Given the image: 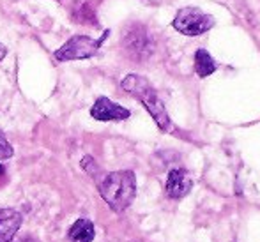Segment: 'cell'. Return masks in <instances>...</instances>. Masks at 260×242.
I'll return each instance as SVG.
<instances>
[{
  "label": "cell",
  "instance_id": "4fadbf2b",
  "mask_svg": "<svg viewBox=\"0 0 260 242\" xmlns=\"http://www.w3.org/2000/svg\"><path fill=\"white\" fill-rule=\"evenodd\" d=\"M13 154H14L13 147L0 134V159H9V157H13Z\"/></svg>",
  "mask_w": 260,
  "mask_h": 242
},
{
  "label": "cell",
  "instance_id": "8fae6325",
  "mask_svg": "<svg viewBox=\"0 0 260 242\" xmlns=\"http://www.w3.org/2000/svg\"><path fill=\"white\" fill-rule=\"evenodd\" d=\"M75 20L80 21V23H92V27H98V20L94 16V11L87 4H83L78 11H75Z\"/></svg>",
  "mask_w": 260,
  "mask_h": 242
},
{
  "label": "cell",
  "instance_id": "7c38bea8",
  "mask_svg": "<svg viewBox=\"0 0 260 242\" xmlns=\"http://www.w3.org/2000/svg\"><path fill=\"white\" fill-rule=\"evenodd\" d=\"M82 168L87 171V174L92 175V177H96V174L100 171V166H98L96 161H94L90 156H85V157L82 159Z\"/></svg>",
  "mask_w": 260,
  "mask_h": 242
},
{
  "label": "cell",
  "instance_id": "8992f818",
  "mask_svg": "<svg viewBox=\"0 0 260 242\" xmlns=\"http://www.w3.org/2000/svg\"><path fill=\"white\" fill-rule=\"evenodd\" d=\"M90 115L92 119L101 120V122H119V120L129 119L131 112L124 106L110 101L108 97H100L90 108Z\"/></svg>",
  "mask_w": 260,
  "mask_h": 242
},
{
  "label": "cell",
  "instance_id": "5b68a950",
  "mask_svg": "<svg viewBox=\"0 0 260 242\" xmlns=\"http://www.w3.org/2000/svg\"><path fill=\"white\" fill-rule=\"evenodd\" d=\"M174 28L184 36L206 34L214 27V18L197 7H182L174 18Z\"/></svg>",
  "mask_w": 260,
  "mask_h": 242
},
{
  "label": "cell",
  "instance_id": "ba28073f",
  "mask_svg": "<svg viewBox=\"0 0 260 242\" xmlns=\"http://www.w3.org/2000/svg\"><path fill=\"white\" fill-rule=\"evenodd\" d=\"M21 214L14 209H0V242H13L21 226Z\"/></svg>",
  "mask_w": 260,
  "mask_h": 242
},
{
  "label": "cell",
  "instance_id": "9c48e42d",
  "mask_svg": "<svg viewBox=\"0 0 260 242\" xmlns=\"http://www.w3.org/2000/svg\"><path fill=\"white\" fill-rule=\"evenodd\" d=\"M94 235H96V232H94L92 221L85 218L78 219V221L71 226V230H69V239L73 242H92Z\"/></svg>",
  "mask_w": 260,
  "mask_h": 242
},
{
  "label": "cell",
  "instance_id": "52a82bcc",
  "mask_svg": "<svg viewBox=\"0 0 260 242\" xmlns=\"http://www.w3.org/2000/svg\"><path fill=\"white\" fill-rule=\"evenodd\" d=\"M191 188H193V179L189 177V174L186 170L174 168V170L168 171V177H167L168 198H174V200L184 198L186 194L191 191Z\"/></svg>",
  "mask_w": 260,
  "mask_h": 242
},
{
  "label": "cell",
  "instance_id": "7a4b0ae2",
  "mask_svg": "<svg viewBox=\"0 0 260 242\" xmlns=\"http://www.w3.org/2000/svg\"><path fill=\"white\" fill-rule=\"evenodd\" d=\"M101 198L115 212H122L133 203L137 196V179L129 170L106 174L98 184Z\"/></svg>",
  "mask_w": 260,
  "mask_h": 242
},
{
  "label": "cell",
  "instance_id": "277c9868",
  "mask_svg": "<svg viewBox=\"0 0 260 242\" xmlns=\"http://www.w3.org/2000/svg\"><path fill=\"white\" fill-rule=\"evenodd\" d=\"M110 36V30H105L100 39H92L89 36H73L68 43L60 46L55 51V58L58 62H68V60H83V58H90L98 55V51L103 46L106 38Z\"/></svg>",
  "mask_w": 260,
  "mask_h": 242
},
{
  "label": "cell",
  "instance_id": "3957f363",
  "mask_svg": "<svg viewBox=\"0 0 260 242\" xmlns=\"http://www.w3.org/2000/svg\"><path fill=\"white\" fill-rule=\"evenodd\" d=\"M120 45L127 57L138 62L145 60L154 53V39L147 30V27L142 23H133L126 27Z\"/></svg>",
  "mask_w": 260,
  "mask_h": 242
},
{
  "label": "cell",
  "instance_id": "6da1fadb",
  "mask_svg": "<svg viewBox=\"0 0 260 242\" xmlns=\"http://www.w3.org/2000/svg\"><path fill=\"white\" fill-rule=\"evenodd\" d=\"M120 85H122V89L126 92H129L131 96L137 97L145 106V110L151 113V117L154 119V122L161 131H165V133L174 131V124H172L170 117H168L167 108H165L163 101L157 96L154 87L147 82V78H144L140 75H127Z\"/></svg>",
  "mask_w": 260,
  "mask_h": 242
},
{
  "label": "cell",
  "instance_id": "30bf717a",
  "mask_svg": "<svg viewBox=\"0 0 260 242\" xmlns=\"http://www.w3.org/2000/svg\"><path fill=\"white\" fill-rule=\"evenodd\" d=\"M216 71V62L207 50H197L195 53V73L200 78H207Z\"/></svg>",
  "mask_w": 260,
  "mask_h": 242
},
{
  "label": "cell",
  "instance_id": "5bb4252c",
  "mask_svg": "<svg viewBox=\"0 0 260 242\" xmlns=\"http://www.w3.org/2000/svg\"><path fill=\"white\" fill-rule=\"evenodd\" d=\"M6 55H7V48L2 45V43H0V62H2L4 58H6Z\"/></svg>",
  "mask_w": 260,
  "mask_h": 242
},
{
  "label": "cell",
  "instance_id": "9a60e30c",
  "mask_svg": "<svg viewBox=\"0 0 260 242\" xmlns=\"http://www.w3.org/2000/svg\"><path fill=\"white\" fill-rule=\"evenodd\" d=\"M2 175H4V166L0 164V177H2Z\"/></svg>",
  "mask_w": 260,
  "mask_h": 242
}]
</instances>
